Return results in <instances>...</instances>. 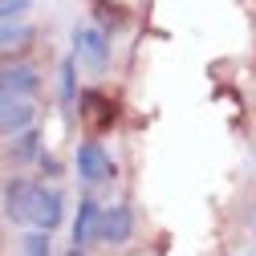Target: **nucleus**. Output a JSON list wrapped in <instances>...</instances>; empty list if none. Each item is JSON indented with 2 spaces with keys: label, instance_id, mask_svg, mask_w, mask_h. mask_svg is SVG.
Returning a JSON list of instances; mask_svg holds the SVG:
<instances>
[{
  "label": "nucleus",
  "instance_id": "9d476101",
  "mask_svg": "<svg viewBox=\"0 0 256 256\" xmlns=\"http://www.w3.org/2000/svg\"><path fill=\"white\" fill-rule=\"evenodd\" d=\"M78 102V57H66L61 61V106L74 110Z\"/></svg>",
  "mask_w": 256,
  "mask_h": 256
},
{
  "label": "nucleus",
  "instance_id": "f03ea898",
  "mask_svg": "<svg viewBox=\"0 0 256 256\" xmlns=\"http://www.w3.org/2000/svg\"><path fill=\"white\" fill-rule=\"evenodd\" d=\"M130 236H134V212H130V204H110V208H102L94 240H102V244H126Z\"/></svg>",
  "mask_w": 256,
  "mask_h": 256
},
{
  "label": "nucleus",
  "instance_id": "2eb2a0df",
  "mask_svg": "<svg viewBox=\"0 0 256 256\" xmlns=\"http://www.w3.org/2000/svg\"><path fill=\"white\" fill-rule=\"evenodd\" d=\"M66 256H86V252H82V248H70V252H66Z\"/></svg>",
  "mask_w": 256,
  "mask_h": 256
},
{
  "label": "nucleus",
  "instance_id": "4468645a",
  "mask_svg": "<svg viewBox=\"0 0 256 256\" xmlns=\"http://www.w3.org/2000/svg\"><path fill=\"white\" fill-rule=\"evenodd\" d=\"M33 8V0H0V20H16Z\"/></svg>",
  "mask_w": 256,
  "mask_h": 256
},
{
  "label": "nucleus",
  "instance_id": "39448f33",
  "mask_svg": "<svg viewBox=\"0 0 256 256\" xmlns=\"http://www.w3.org/2000/svg\"><path fill=\"white\" fill-rule=\"evenodd\" d=\"M37 106L28 98H16V94H0V134H16L24 126H33Z\"/></svg>",
  "mask_w": 256,
  "mask_h": 256
},
{
  "label": "nucleus",
  "instance_id": "6e6552de",
  "mask_svg": "<svg viewBox=\"0 0 256 256\" xmlns=\"http://www.w3.org/2000/svg\"><path fill=\"white\" fill-rule=\"evenodd\" d=\"M74 106H78V114L90 122V130H106V126L114 122V114H118V110H114V102H110V98H102L98 90L78 94V102H74Z\"/></svg>",
  "mask_w": 256,
  "mask_h": 256
},
{
  "label": "nucleus",
  "instance_id": "423d86ee",
  "mask_svg": "<svg viewBox=\"0 0 256 256\" xmlns=\"http://www.w3.org/2000/svg\"><path fill=\"white\" fill-rule=\"evenodd\" d=\"M74 57H86L90 70H106V61H110L106 33H98V28H78L74 33Z\"/></svg>",
  "mask_w": 256,
  "mask_h": 256
},
{
  "label": "nucleus",
  "instance_id": "9b49d317",
  "mask_svg": "<svg viewBox=\"0 0 256 256\" xmlns=\"http://www.w3.org/2000/svg\"><path fill=\"white\" fill-rule=\"evenodd\" d=\"M8 154H12V158H33V154H41V134L24 126V130L16 134V142H12V150H8Z\"/></svg>",
  "mask_w": 256,
  "mask_h": 256
},
{
  "label": "nucleus",
  "instance_id": "f8f14e48",
  "mask_svg": "<svg viewBox=\"0 0 256 256\" xmlns=\"http://www.w3.org/2000/svg\"><path fill=\"white\" fill-rule=\"evenodd\" d=\"M20 256H49V232L28 228L24 240H20Z\"/></svg>",
  "mask_w": 256,
  "mask_h": 256
},
{
  "label": "nucleus",
  "instance_id": "20e7f679",
  "mask_svg": "<svg viewBox=\"0 0 256 256\" xmlns=\"http://www.w3.org/2000/svg\"><path fill=\"white\" fill-rule=\"evenodd\" d=\"M110 175H114V163H110L106 146L94 142V138H86V142L78 146V179H82V183H102V179H110Z\"/></svg>",
  "mask_w": 256,
  "mask_h": 256
},
{
  "label": "nucleus",
  "instance_id": "0eeeda50",
  "mask_svg": "<svg viewBox=\"0 0 256 256\" xmlns=\"http://www.w3.org/2000/svg\"><path fill=\"white\" fill-rule=\"evenodd\" d=\"M61 220H66V200H61L57 191H49V187H37V200H33V224H28V228L53 232V228H61Z\"/></svg>",
  "mask_w": 256,
  "mask_h": 256
},
{
  "label": "nucleus",
  "instance_id": "1a4fd4ad",
  "mask_svg": "<svg viewBox=\"0 0 256 256\" xmlns=\"http://www.w3.org/2000/svg\"><path fill=\"white\" fill-rule=\"evenodd\" d=\"M98 216H102V208H98V200H82L78 204V216H74V248H82V244H90L94 240V232H98Z\"/></svg>",
  "mask_w": 256,
  "mask_h": 256
},
{
  "label": "nucleus",
  "instance_id": "f257e3e1",
  "mask_svg": "<svg viewBox=\"0 0 256 256\" xmlns=\"http://www.w3.org/2000/svg\"><path fill=\"white\" fill-rule=\"evenodd\" d=\"M37 187H41V183L20 179V175L4 183V216H8L12 224H20V228H28V224H33V200H37Z\"/></svg>",
  "mask_w": 256,
  "mask_h": 256
},
{
  "label": "nucleus",
  "instance_id": "ddd939ff",
  "mask_svg": "<svg viewBox=\"0 0 256 256\" xmlns=\"http://www.w3.org/2000/svg\"><path fill=\"white\" fill-rule=\"evenodd\" d=\"M28 37H33V28H28V24H16V20H0V49H4V45H24Z\"/></svg>",
  "mask_w": 256,
  "mask_h": 256
},
{
  "label": "nucleus",
  "instance_id": "7ed1b4c3",
  "mask_svg": "<svg viewBox=\"0 0 256 256\" xmlns=\"http://www.w3.org/2000/svg\"><path fill=\"white\" fill-rule=\"evenodd\" d=\"M41 90V70L28 61H8L0 66V94H16V98H33Z\"/></svg>",
  "mask_w": 256,
  "mask_h": 256
}]
</instances>
